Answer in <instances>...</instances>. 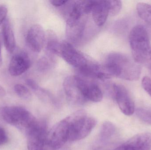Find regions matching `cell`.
<instances>
[{
    "instance_id": "cell-8",
    "label": "cell",
    "mask_w": 151,
    "mask_h": 150,
    "mask_svg": "<svg viewBox=\"0 0 151 150\" xmlns=\"http://www.w3.org/2000/svg\"><path fill=\"white\" fill-rule=\"evenodd\" d=\"M28 150H44L47 133L45 124L37 122L26 134Z\"/></svg>"
},
{
    "instance_id": "cell-15",
    "label": "cell",
    "mask_w": 151,
    "mask_h": 150,
    "mask_svg": "<svg viewBox=\"0 0 151 150\" xmlns=\"http://www.w3.org/2000/svg\"><path fill=\"white\" fill-rule=\"evenodd\" d=\"M2 33L5 48L9 53H12L16 49V41L12 26L9 19H5L3 23Z\"/></svg>"
},
{
    "instance_id": "cell-29",
    "label": "cell",
    "mask_w": 151,
    "mask_h": 150,
    "mask_svg": "<svg viewBox=\"0 0 151 150\" xmlns=\"http://www.w3.org/2000/svg\"><path fill=\"white\" fill-rule=\"evenodd\" d=\"M68 1L65 0H51L50 1L51 4L55 7H58L62 6L63 5L66 4L68 2Z\"/></svg>"
},
{
    "instance_id": "cell-27",
    "label": "cell",
    "mask_w": 151,
    "mask_h": 150,
    "mask_svg": "<svg viewBox=\"0 0 151 150\" xmlns=\"http://www.w3.org/2000/svg\"><path fill=\"white\" fill-rule=\"evenodd\" d=\"M27 85L31 88V89L36 92L40 89V86L35 81L32 79H27L26 81Z\"/></svg>"
},
{
    "instance_id": "cell-9",
    "label": "cell",
    "mask_w": 151,
    "mask_h": 150,
    "mask_svg": "<svg viewBox=\"0 0 151 150\" xmlns=\"http://www.w3.org/2000/svg\"><path fill=\"white\" fill-rule=\"evenodd\" d=\"M61 56L67 63L77 70L85 66L89 60L83 54L66 41L62 43Z\"/></svg>"
},
{
    "instance_id": "cell-17",
    "label": "cell",
    "mask_w": 151,
    "mask_h": 150,
    "mask_svg": "<svg viewBox=\"0 0 151 150\" xmlns=\"http://www.w3.org/2000/svg\"><path fill=\"white\" fill-rule=\"evenodd\" d=\"M47 51L49 53L53 55H57L61 56L62 51V43L59 42L57 37L53 32H48L47 35Z\"/></svg>"
},
{
    "instance_id": "cell-13",
    "label": "cell",
    "mask_w": 151,
    "mask_h": 150,
    "mask_svg": "<svg viewBox=\"0 0 151 150\" xmlns=\"http://www.w3.org/2000/svg\"><path fill=\"white\" fill-rule=\"evenodd\" d=\"M84 14L82 1H72L65 12V19L67 28H70L77 24L81 20Z\"/></svg>"
},
{
    "instance_id": "cell-24",
    "label": "cell",
    "mask_w": 151,
    "mask_h": 150,
    "mask_svg": "<svg viewBox=\"0 0 151 150\" xmlns=\"http://www.w3.org/2000/svg\"><path fill=\"white\" fill-rule=\"evenodd\" d=\"M107 1L109 6V15L111 16H116L121 10L122 7V2L118 0Z\"/></svg>"
},
{
    "instance_id": "cell-21",
    "label": "cell",
    "mask_w": 151,
    "mask_h": 150,
    "mask_svg": "<svg viewBox=\"0 0 151 150\" xmlns=\"http://www.w3.org/2000/svg\"><path fill=\"white\" fill-rule=\"evenodd\" d=\"M53 55L49 53L39 60L37 63V68L40 71H47L53 67L55 60Z\"/></svg>"
},
{
    "instance_id": "cell-3",
    "label": "cell",
    "mask_w": 151,
    "mask_h": 150,
    "mask_svg": "<svg viewBox=\"0 0 151 150\" xmlns=\"http://www.w3.org/2000/svg\"><path fill=\"white\" fill-rule=\"evenodd\" d=\"M129 44L132 56L138 63L148 64L151 52V45L148 32L142 25H137L130 31Z\"/></svg>"
},
{
    "instance_id": "cell-1",
    "label": "cell",
    "mask_w": 151,
    "mask_h": 150,
    "mask_svg": "<svg viewBox=\"0 0 151 150\" xmlns=\"http://www.w3.org/2000/svg\"><path fill=\"white\" fill-rule=\"evenodd\" d=\"M103 69L111 77L128 81H137L140 78L141 68L133 58L121 53H111L107 55Z\"/></svg>"
},
{
    "instance_id": "cell-12",
    "label": "cell",
    "mask_w": 151,
    "mask_h": 150,
    "mask_svg": "<svg viewBox=\"0 0 151 150\" xmlns=\"http://www.w3.org/2000/svg\"><path fill=\"white\" fill-rule=\"evenodd\" d=\"M151 134L142 133L135 135L114 150H150Z\"/></svg>"
},
{
    "instance_id": "cell-33",
    "label": "cell",
    "mask_w": 151,
    "mask_h": 150,
    "mask_svg": "<svg viewBox=\"0 0 151 150\" xmlns=\"http://www.w3.org/2000/svg\"><path fill=\"white\" fill-rule=\"evenodd\" d=\"M94 150H110L107 149H104V148H98V149H95Z\"/></svg>"
},
{
    "instance_id": "cell-22",
    "label": "cell",
    "mask_w": 151,
    "mask_h": 150,
    "mask_svg": "<svg viewBox=\"0 0 151 150\" xmlns=\"http://www.w3.org/2000/svg\"><path fill=\"white\" fill-rule=\"evenodd\" d=\"M14 91L18 97L23 99L29 100L32 98V93L29 89L24 85L17 84L14 86Z\"/></svg>"
},
{
    "instance_id": "cell-11",
    "label": "cell",
    "mask_w": 151,
    "mask_h": 150,
    "mask_svg": "<svg viewBox=\"0 0 151 150\" xmlns=\"http://www.w3.org/2000/svg\"><path fill=\"white\" fill-rule=\"evenodd\" d=\"M30 57L24 51H19L12 56L9 67V74L12 76L21 75L31 67Z\"/></svg>"
},
{
    "instance_id": "cell-2",
    "label": "cell",
    "mask_w": 151,
    "mask_h": 150,
    "mask_svg": "<svg viewBox=\"0 0 151 150\" xmlns=\"http://www.w3.org/2000/svg\"><path fill=\"white\" fill-rule=\"evenodd\" d=\"M69 125V141H75L87 137L96 127V121L85 110H78L65 118Z\"/></svg>"
},
{
    "instance_id": "cell-5",
    "label": "cell",
    "mask_w": 151,
    "mask_h": 150,
    "mask_svg": "<svg viewBox=\"0 0 151 150\" xmlns=\"http://www.w3.org/2000/svg\"><path fill=\"white\" fill-rule=\"evenodd\" d=\"M69 127L65 119L58 122L47 134L45 147L48 150H58L69 141Z\"/></svg>"
},
{
    "instance_id": "cell-16",
    "label": "cell",
    "mask_w": 151,
    "mask_h": 150,
    "mask_svg": "<svg viewBox=\"0 0 151 150\" xmlns=\"http://www.w3.org/2000/svg\"><path fill=\"white\" fill-rule=\"evenodd\" d=\"M83 95L87 101L100 102L103 98V93L98 85L86 80L83 88Z\"/></svg>"
},
{
    "instance_id": "cell-28",
    "label": "cell",
    "mask_w": 151,
    "mask_h": 150,
    "mask_svg": "<svg viewBox=\"0 0 151 150\" xmlns=\"http://www.w3.org/2000/svg\"><path fill=\"white\" fill-rule=\"evenodd\" d=\"M8 140V136L6 131L4 129L0 127V146L6 143Z\"/></svg>"
},
{
    "instance_id": "cell-25",
    "label": "cell",
    "mask_w": 151,
    "mask_h": 150,
    "mask_svg": "<svg viewBox=\"0 0 151 150\" xmlns=\"http://www.w3.org/2000/svg\"><path fill=\"white\" fill-rule=\"evenodd\" d=\"M143 88L151 97V79L148 77H145L142 80Z\"/></svg>"
},
{
    "instance_id": "cell-20",
    "label": "cell",
    "mask_w": 151,
    "mask_h": 150,
    "mask_svg": "<svg viewBox=\"0 0 151 150\" xmlns=\"http://www.w3.org/2000/svg\"><path fill=\"white\" fill-rule=\"evenodd\" d=\"M138 15L141 18L151 25V5L145 3H139L137 5Z\"/></svg>"
},
{
    "instance_id": "cell-10",
    "label": "cell",
    "mask_w": 151,
    "mask_h": 150,
    "mask_svg": "<svg viewBox=\"0 0 151 150\" xmlns=\"http://www.w3.org/2000/svg\"><path fill=\"white\" fill-rule=\"evenodd\" d=\"M46 40V33L42 26L39 24H35L27 31L26 42L31 51L39 53L43 49Z\"/></svg>"
},
{
    "instance_id": "cell-7",
    "label": "cell",
    "mask_w": 151,
    "mask_h": 150,
    "mask_svg": "<svg viewBox=\"0 0 151 150\" xmlns=\"http://www.w3.org/2000/svg\"><path fill=\"white\" fill-rule=\"evenodd\" d=\"M112 91L121 112L127 116L132 115L135 112V104L126 87L122 85L115 84L113 85Z\"/></svg>"
},
{
    "instance_id": "cell-14",
    "label": "cell",
    "mask_w": 151,
    "mask_h": 150,
    "mask_svg": "<svg viewBox=\"0 0 151 150\" xmlns=\"http://www.w3.org/2000/svg\"><path fill=\"white\" fill-rule=\"evenodd\" d=\"M94 22L99 26H103L109 15L107 1H95L91 11Z\"/></svg>"
},
{
    "instance_id": "cell-31",
    "label": "cell",
    "mask_w": 151,
    "mask_h": 150,
    "mask_svg": "<svg viewBox=\"0 0 151 150\" xmlns=\"http://www.w3.org/2000/svg\"><path fill=\"white\" fill-rule=\"evenodd\" d=\"M3 63L2 56L1 53V43H0V67L1 66Z\"/></svg>"
},
{
    "instance_id": "cell-4",
    "label": "cell",
    "mask_w": 151,
    "mask_h": 150,
    "mask_svg": "<svg viewBox=\"0 0 151 150\" xmlns=\"http://www.w3.org/2000/svg\"><path fill=\"white\" fill-rule=\"evenodd\" d=\"M4 120L26 134L38 122L27 109L20 106H7L1 111Z\"/></svg>"
},
{
    "instance_id": "cell-23",
    "label": "cell",
    "mask_w": 151,
    "mask_h": 150,
    "mask_svg": "<svg viewBox=\"0 0 151 150\" xmlns=\"http://www.w3.org/2000/svg\"><path fill=\"white\" fill-rule=\"evenodd\" d=\"M138 119L143 122L151 125V110L143 108H138L136 110Z\"/></svg>"
},
{
    "instance_id": "cell-6",
    "label": "cell",
    "mask_w": 151,
    "mask_h": 150,
    "mask_svg": "<svg viewBox=\"0 0 151 150\" xmlns=\"http://www.w3.org/2000/svg\"><path fill=\"white\" fill-rule=\"evenodd\" d=\"M85 80L80 76H70L65 79L63 89L69 100L77 105H83L87 101L83 90Z\"/></svg>"
},
{
    "instance_id": "cell-18",
    "label": "cell",
    "mask_w": 151,
    "mask_h": 150,
    "mask_svg": "<svg viewBox=\"0 0 151 150\" xmlns=\"http://www.w3.org/2000/svg\"><path fill=\"white\" fill-rule=\"evenodd\" d=\"M84 23L81 20L77 24L70 28H67L66 35L68 38L71 41H78L81 37L84 30Z\"/></svg>"
},
{
    "instance_id": "cell-32",
    "label": "cell",
    "mask_w": 151,
    "mask_h": 150,
    "mask_svg": "<svg viewBox=\"0 0 151 150\" xmlns=\"http://www.w3.org/2000/svg\"><path fill=\"white\" fill-rule=\"evenodd\" d=\"M148 65L151 70V52L150 54V58H149V61H148Z\"/></svg>"
},
{
    "instance_id": "cell-19",
    "label": "cell",
    "mask_w": 151,
    "mask_h": 150,
    "mask_svg": "<svg viewBox=\"0 0 151 150\" xmlns=\"http://www.w3.org/2000/svg\"><path fill=\"white\" fill-rule=\"evenodd\" d=\"M116 128L110 122H105L103 123L100 130V139L102 141H106L115 134Z\"/></svg>"
},
{
    "instance_id": "cell-30",
    "label": "cell",
    "mask_w": 151,
    "mask_h": 150,
    "mask_svg": "<svg viewBox=\"0 0 151 150\" xmlns=\"http://www.w3.org/2000/svg\"><path fill=\"white\" fill-rule=\"evenodd\" d=\"M6 95V91L0 85V97H4Z\"/></svg>"
},
{
    "instance_id": "cell-26",
    "label": "cell",
    "mask_w": 151,
    "mask_h": 150,
    "mask_svg": "<svg viewBox=\"0 0 151 150\" xmlns=\"http://www.w3.org/2000/svg\"><path fill=\"white\" fill-rule=\"evenodd\" d=\"M8 9L5 5L1 4L0 5V25L3 23L6 19Z\"/></svg>"
}]
</instances>
